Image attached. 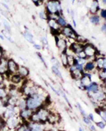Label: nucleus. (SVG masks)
<instances>
[{
    "label": "nucleus",
    "instance_id": "obj_2",
    "mask_svg": "<svg viewBox=\"0 0 106 131\" xmlns=\"http://www.w3.org/2000/svg\"><path fill=\"white\" fill-rule=\"evenodd\" d=\"M60 34L67 38H71L75 41L76 40V38L79 36L78 34L76 32L75 30H74V29L72 28V26L70 24H67L66 26L61 28Z\"/></svg>",
    "mask_w": 106,
    "mask_h": 131
},
{
    "label": "nucleus",
    "instance_id": "obj_32",
    "mask_svg": "<svg viewBox=\"0 0 106 131\" xmlns=\"http://www.w3.org/2000/svg\"><path fill=\"white\" fill-rule=\"evenodd\" d=\"M77 106H78V108L79 109V111L81 112V114L84 116V117H87L86 116V113L85 112V111L82 108V107L81 106V105L79 103H77Z\"/></svg>",
    "mask_w": 106,
    "mask_h": 131
},
{
    "label": "nucleus",
    "instance_id": "obj_43",
    "mask_svg": "<svg viewBox=\"0 0 106 131\" xmlns=\"http://www.w3.org/2000/svg\"><path fill=\"white\" fill-rule=\"evenodd\" d=\"M90 130L91 131H96V129L95 126L93 125H91L90 126Z\"/></svg>",
    "mask_w": 106,
    "mask_h": 131
},
{
    "label": "nucleus",
    "instance_id": "obj_24",
    "mask_svg": "<svg viewBox=\"0 0 106 131\" xmlns=\"http://www.w3.org/2000/svg\"><path fill=\"white\" fill-rule=\"evenodd\" d=\"M51 69H52V73L56 75L57 77H58V78H60V79H63V78H62V74H61V71H60V69H59V68H57V67H56V66H52L51 67Z\"/></svg>",
    "mask_w": 106,
    "mask_h": 131
},
{
    "label": "nucleus",
    "instance_id": "obj_30",
    "mask_svg": "<svg viewBox=\"0 0 106 131\" xmlns=\"http://www.w3.org/2000/svg\"><path fill=\"white\" fill-rule=\"evenodd\" d=\"M60 91V94L62 95V96L65 99V100H66V102L68 103V105H69V106L70 107V108H71V103H70V102H69V99L67 98V97H66V95L64 94V92L62 91Z\"/></svg>",
    "mask_w": 106,
    "mask_h": 131
},
{
    "label": "nucleus",
    "instance_id": "obj_28",
    "mask_svg": "<svg viewBox=\"0 0 106 131\" xmlns=\"http://www.w3.org/2000/svg\"><path fill=\"white\" fill-rule=\"evenodd\" d=\"M39 17L41 19L47 20V19H48V14H47V12L45 11H41V12H39Z\"/></svg>",
    "mask_w": 106,
    "mask_h": 131
},
{
    "label": "nucleus",
    "instance_id": "obj_15",
    "mask_svg": "<svg viewBox=\"0 0 106 131\" xmlns=\"http://www.w3.org/2000/svg\"><path fill=\"white\" fill-rule=\"evenodd\" d=\"M96 67V61H87L85 63L84 66V71L89 73L92 71H93Z\"/></svg>",
    "mask_w": 106,
    "mask_h": 131
},
{
    "label": "nucleus",
    "instance_id": "obj_50",
    "mask_svg": "<svg viewBox=\"0 0 106 131\" xmlns=\"http://www.w3.org/2000/svg\"><path fill=\"white\" fill-rule=\"evenodd\" d=\"M74 1H75V0H72V4H74Z\"/></svg>",
    "mask_w": 106,
    "mask_h": 131
},
{
    "label": "nucleus",
    "instance_id": "obj_1",
    "mask_svg": "<svg viewBox=\"0 0 106 131\" xmlns=\"http://www.w3.org/2000/svg\"><path fill=\"white\" fill-rule=\"evenodd\" d=\"M45 12L49 14H55L57 17L62 15V9L60 0H48L45 5Z\"/></svg>",
    "mask_w": 106,
    "mask_h": 131
},
{
    "label": "nucleus",
    "instance_id": "obj_23",
    "mask_svg": "<svg viewBox=\"0 0 106 131\" xmlns=\"http://www.w3.org/2000/svg\"><path fill=\"white\" fill-rule=\"evenodd\" d=\"M56 21H57V22L58 25H59L61 28L64 27V26H66L67 25V22H66V21L65 20V19L62 16H60V17H58L57 18V19H56Z\"/></svg>",
    "mask_w": 106,
    "mask_h": 131
},
{
    "label": "nucleus",
    "instance_id": "obj_9",
    "mask_svg": "<svg viewBox=\"0 0 106 131\" xmlns=\"http://www.w3.org/2000/svg\"><path fill=\"white\" fill-rule=\"evenodd\" d=\"M90 95L91 98L95 100L96 102H101L106 100V94L103 91H101L100 90L96 93H88Z\"/></svg>",
    "mask_w": 106,
    "mask_h": 131
},
{
    "label": "nucleus",
    "instance_id": "obj_16",
    "mask_svg": "<svg viewBox=\"0 0 106 131\" xmlns=\"http://www.w3.org/2000/svg\"><path fill=\"white\" fill-rule=\"evenodd\" d=\"M22 35L23 37H24V38L30 44H35V41H34V37L33 35V34L28 29L25 30L23 33H22Z\"/></svg>",
    "mask_w": 106,
    "mask_h": 131
},
{
    "label": "nucleus",
    "instance_id": "obj_5",
    "mask_svg": "<svg viewBox=\"0 0 106 131\" xmlns=\"http://www.w3.org/2000/svg\"><path fill=\"white\" fill-rule=\"evenodd\" d=\"M55 43L57 49L60 51V53L66 52V50L68 49V44L67 41L64 38L60 37V35L55 36Z\"/></svg>",
    "mask_w": 106,
    "mask_h": 131
},
{
    "label": "nucleus",
    "instance_id": "obj_19",
    "mask_svg": "<svg viewBox=\"0 0 106 131\" xmlns=\"http://www.w3.org/2000/svg\"><path fill=\"white\" fill-rule=\"evenodd\" d=\"M16 131H31L30 125H29V122L28 121H23L17 128Z\"/></svg>",
    "mask_w": 106,
    "mask_h": 131
},
{
    "label": "nucleus",
    "instance_id": "obj_20",
    "mask_svg": "<svg viewBox=\"0 0 106 131\" xmlns=\"http://www.w3.org/2000/svg\"><path fill=\"white\" fill-rule=\"evenodd\" d=\"M68 55L66 52H62L60 53V58H61V62L62 65L64 68H68V59H67Z\"/></svg>",
    "mask_w": 106,
    "mask_h": 131
},
{
    "label": "nucleus",
    "instance_id": "obj_31",
    "mask_svg": "<svg viewBox=\"0 0 106 131\" xmlns=\"http://www.w3.org/2000/svg\"><path fill=\"white\" fill-rule=\"evenodd\" d=\"M41 42L45 47H48V40L46 37H42L41 38Z\"/></svg>",
    "mask_w": 106,
    "mask_h": 131
},
{
    "label": "nucleus",
    "instance_id": "obj_51",
    "mask_svg": "<svg viewBox=\"0 0 106 131\" xmlns=\"http://www.w3.org/2000/svg\"><path fill=\"white\" fill-rule=\"evenodd\" d=\"M1 81H0V86H1Z\"/></svg>",
    "mask_w": 106,
    "mask_h": 131
},
{
    "label": "nucleus",
    "instance_id": "obj_33",
    "mask_svg": "<svg viewBox=\"0 0 106 131\" xmlns=\"http://www.w3.org/2000/svg\"><path fill=\"white\" fill-rule=\"evenodd\" d=\"M76 57H79V58H85L86 59L87 58V56H86V54H85V52L84 51L79 52V54H76Z\"/></svg>",
    "mask_w": 106,
    "mask_h": 131
},
{
    "label": "nucleus",
    "instance_id": "obj_25",
    "mask_svg": "<svg viewBox=\"0 0 106 131\" xmlns=\"http://www.w3.org/2000/svg\"><path fill=\"white\" fill-rule=\"evenodd\" d=\"M51 62H52V66H56V67H57V68H59V69L61 67V63H60V61H59L55 57L52 56V57L51 58Z\"/></svg>",
    "mask_w": 106,
    "mask_h": 131
},
{
    "label": "nucleus",
    "instance_id": "obj_54",
    "mask_svg": "<svg viewBox=\"0 0 106 131\" xmlns=\"http://www.w3.org/2000/svg\"></svg>",
    "mask_w": 106,
    "mask_h": 131
},
{
    "label": "nucleus",
    "instance_id": "obj_13",
    "mask_svg": "<svg viewBox=\"0 0 106 131\" xmlns=\"http://www.w3.org/2000/svg\"><path fill=\"white\" fill-rule=\"evenodd\" d=\"M29 122V125L31 131H45V123H32Z\"/></svg>",
    "mask_w": 106,
    "mask_h": 131
},
{
    "label": "nucleus",
    "instance_id": "obj_48",
    "mask_svg": "<svg viewBox=\"0 0 106 131\" xmlns=\"http://www.w3.org/2000/svg\"><path fill=\"white\" fill-rule=\"evenodd\" d=\"M4 2L5 3H8V2H9L10 1V0H4Z\"/></svg>",
    "mask_w": 106,
    "mask_h": 131
},
{
    "label": "nucleus",
    "instance_id": "obj_22",
    "mask_svg": "<svg viewBox=\"0 0 106 131\" xmlns=\"http://www.w3.org/2000/svg\"><path fill=\"white\" fill-rule=\"evenodd\" d=\"M9 95V90L6 87H0V99H4Z\"/></svg>",
    "mask_w": 106,
    "mask_h": 131
},
{
    "label": "nucleus",
    "instance_id": "obj_6",
    "mask_svg": "<svg viewBox=\"0 0 106 131\" xmlns=\"http://www.w3.org/2000/svg\"><path fill=\"white\" fill-rule=\"evenodd\" d=\"M7 64H8V73H9V74H14L18 73L19 65L17 63V62L14 59L11 58H8Z\"/></svg>",
    "mask_w": 106,
    "mask_h": 131
},
{
    "label": "nucleus",
    "instance_id": "obj_14",
    "mask_svg": "<svg viewBox=\"0 0 106 131\" xmlns=\"http://www.w3.org/2000/svg\"><path fill=\"white\" fill-rule=\"evenodd\" d=\"M18 74L21 75L23 78H27L30 75V70L28 68L23 65H19Z\"/></svg>",
    "mask_w": 106,
    "mask_h": 131
},
{
    "label": "nucleus",
    "instance_id": "obj_44",
    "mask_svg": "<svg viewBox=\"0 0 106 131\" xmlns=\"http://www.w3.org/2000/svg\"><path fill=\"white\" fill-rule=\"evenodd\" d=\"M72 21H73V24H74V26L76 27V21H75V19L74 18V17H73V18H72Z\"/></svg>",
    "mask_w": 106,
    "mask_h": 131
},
{
    "label": "nucleus",
    "instance_id": "obj_17",
    "mask_svg": "<svg viewBox=\"0 0 106 131\" xmlns=\"http://www.w3.org/2000/svg\"><path fill=\"white\" fill-rule=\"evenodd\" d=\"M84 72V71H81L79 70L75 69L74 71L71 72L70 74H71V76L72 77L73 79H74L75 81H79V80H80L83 77Z\"/></svg>",
    "mask_w": 106,
    "mask_h": 131
},
{
    "label": "nucleus",
    "instance_id": "obj_7",
    "mask_svg": "<svg viewBox=\"0 0 106 131\" xmlns=\"http://www.w3.org/2000/svg\"><path fill=\"white\" fill-rule=\"evenodd\" d=\"M84 51L85 52V54H86L87 58H90V57H94L95 56H96V53H97L96 49L92 44H91L89 43H86L84 45Z\"/></svg>",
    "mask_w": 106,
    "mask_h": 131
},
{
    "label": "nucleus",
    "instance_id": "obj_40",
    "mask_svg": "<svg viewBox=\"0 0 106 131\" xmlns=\"http://www.w3.org/2000/svg\"><path fill=\"white\" fill-rule=\"evenodd\" d=\"M1 5L4 7V9H5L6 10H7V11H8V10H9V6H8V4H7L6 3H5V2H1Z\"/></svg>",
    "mask_w": 106,
    "mask_h": 131
},
{
    "label": "nucleus",
    "instance_id": "obj_3",
    "mask_svg": "<svg viewBox=\"0 0 106 131\" xmlns=\"http://www.w3.org/2000/svg\"><path fill=\"white\" fill-rule=\"evenodd\" d=\"M21 120L22 119H21L19 115H14L6 119V123L10 131H16L17 128L22 123Z\"/></svg>",
    "mask_w": 106,
    "mask_h": 131
},
{
    "label": "nucleus",
    "instance_id": "obj_52",
    "mask_svg": "<svg viewBox=\"0 0 106 131\" xmlns=\"http://www.w3.org/2000/svg\"></svg>",
    "mask_w": 106,
    "mask_h": 131
},
{
    "label": "nucleus",
    "instance_id": "obj_8",
    "mask_svg": "<svg viewBox=\"0 0 106 131\" xmlns=\"http://www.w3.org/2000/svg\"><path fill=\"white\" fill-rule=\"evenodd\" d=\"M24 79L25 78H23L18 73L14 74H9V73H8L7 80H9V82L11 83L14 84V85L18 86L20 83L23 84V82Z\"/></svg>",
    "mask_w": 106,
    "mask_h": 131
},
{
    "label": "nucleus",
    "instance_id": "obj_49",
    "mask_svg": "<svg viewBox=\"0 0 106 131\" xmlns=\"http://www.w3.org/2000/svg\"><path fill=\"white\" fill-rule=\"evenodd\" d=\"M103 2L104 4H106V0H103Z\"/></svg>",
    "mask_w": 106,
    "mask_h": 131
},
{
    "label": "nucleus",
    "instance_id": "obj_35",
    "mask_svg": "<svg viewBox=\"0 0 106 131\" xmlns=\"http://www.w3.org/2000/svg\"><path fill=\"white\" fill-rule=\"evenodd\" d=\"M36 6H40L44 2V0H31Z\"/></svg>",
    "mask_w": 106,
    "mask_h": 131
},
{
    "label": "nucleus",
    "instance_id": "obj_29",
    "mask_svg": "<svg viewBox=\"0 0 106 131\" xmlns=\"http://www.w3.org/2000/svg\"><path fill=\"white\" fill-rule=\"evenodd\" d=\"M36 54H37V56L38 57V58L40 60V61H41L42 63H43V65H44V66L47 68V63H46V61H45V58H43V56L41 55V54H40V53H39V52H37V53H36Z\"/></svg>",
    "mask_w": 106,
    "mask_h": 131
},
{
    "label": "nucleus",
    "instance_id": "obj_46",
    "mask_svg": "<svg viewBox=\"0 0 106 131\" xmlns=\"http://www.w3.org/2000/svg\"><path fill=\"white\" fill-rule=\"evenodd\" d=\"M0 38H1L2 41L5 40V38H4V35H1V34H0Z\"/></svg>",
    "mask_w": 106,
    "mask_h": 131
},
{
    "label": "nucleus",
    "instance_id": "obj_36",
    "mask_svg": "<svg viewBox=\"0 0 106 131\" xmlns=\"http://www.w3.org/2000/svg\"><path fill=\"white\" fill-rule=\"evenodd\" d=\"M83 120H84V122L86 124H87V125H90L91 123V120L88 117H84V119Z\"/></svg>",
    "mask_w": 106,
    "mask_h": 131
},
{
    "label": "nucleus",
    "instance_id": "obj_4",
    "mask_svg": "<svg viewBox=\"0 0 106 131\" xmlns=\"http://www.w3.org/2000/svg\"><path fill=\"white\" fill-rule=\"evenodd\" d=\"M35 112L36 113V115L38 116L39 123H44L45 124V123H47L48 115H49V113H50V111L47 110V108L42 106L41 108L36 110Z\"/></svg>",
    "mask_w": 106,
    "mask_h": 131
},
{
    "label": "nucleus",
    "instance_id": "obj_18",
    "mask_svg": "<svg viewBox=\"0 0 106 131\" xmlns=\"http://www.w3.org/2000/svg\"><path fill=\"white\" fill-rule=\"evenodd\" d=\"M47 24L48 26H50V29H56V30H60L61 27L58 25L57 21L55 19H48L47 20Z\"/></svg>",
    "mask_w": 106,
    "mask_h": 131
},
{
    "label": "nucleus",
    "instance_id": "obj_45",
    "mask_svg": "<svg viewBox=\"0 0 106 131\" xmlns=\"http://www.w3.org/2000/svg\"><path fill=\"white\" fill-rule=\"evenodd\" d=\"M2 106H4V103L2 99H0V108H1Z\"/></svg>",
    "mask_w": 106,
    "mask_h": 131
},
{
    "label": "nucleus",
    "instance_id": "obj_37",
    "mask_svg": "<svg viewBox=\"0 0 106 131\" xmlns=\"http://www.w3.org/2000/svg\"><path fill=\"white\" fill-rule=\"evenodd\" d=\"M33 47L34 49H35L36 50H41L42 48V46L40 44H33Z\"/></svg>",
    "mask_w": 106,
    "mask_h": 131
},
{
    "label": "nucleus",
    "instance_id": "obj_10",
    "mask_svg": "<svg viewBox=\"0 0 106 131\" xmlns=\"http://www.w3.org/2000/svg\"><path fill=\"white\" fill-rule=\"evenodd\" d=\"M8 58L3 57L0 61V75L1 77H4L8 74V64H7Z\"/></svg>",
    "mask_w": 106,
    "mask_h": 131
},
{
    "label": "nucleus",
    "instance_id": "obj_53",
    "mask_svg": "<svg viewBox=\"0 0 106 131\" xmlns=\"http://www.w3.org/2000/svg\"><path fill=\"white\" fill-rule=\"evenodd\" d=\"M0 17H1V15H0Z\"/></svg>",
    "mask_w": 106,
    "mask_h": 131
},
{
    "label": "nucleus",
    "instance_id": "obj_47",
    "mask_svg": "<svg viewBox=\"0 0 106 131\" xmlns=\"http://www.w3.org/2000/svg\"><path fill=\"white\" fill-rule=\"evenodd\" d=\"M79 131H84V130H83V128H82L81 127H79Z\"/></svg>",
    "mask_w": 106,
    "mask_h": 131
},
{
    "label": "nucleus",
    "instance_id": "obj_39",
    "mask_svg": "<svg viewBox=\"0 0 106 131\" xmlns=\"http://www.w3.org/2000/svg\"><path fill=\"white\" fill-rule=\"evenodd\" d=\"M4 50L0 46V61L2 59V58L4 57Z\"/></svg>",
    "mask_w": 106,
    "mask_h": 131
},
{
    "label": "nucleus",
    "instance_id": "obj_11",
    "mask_svg": "<svg viewBox=\"0 0 106 131\" xmlns=\"http://www.w3.org/2000/svg\"><path fill=\"white\" fill-rule=\"evenodd\" d=\"M33 111L28 109V108H25L23 110H21L19 112V117L21 118V119L23 120V121H29L30 117L32 116Z\"/></svg>",
    "mask_w": 106,
    "mask_h": 131
},
{
    "label": "nucleus",
    "instance_id": "obj_42",
    "mask_svg": "<svg viewBox=\"0 0 106 131\" xmlns=\"http://www.w3.org/2000/svg\"><path fill=\"white\" fill-rule=\"evenodd\" d=\"M90 120H91V121H93L94 120V118H93V115L92 114V113H90L89 115H88V117Z\"/></svg>",
    "mask_w": 106,
    "mask_h": 131
},
{
    "label": "nucleus",
    "instance_id": "obj_21",
    "mask_svg": "<svg viewBox=\"0 0 106 131\" xmlns=\"http://www.w3.org/2000/svg\"><path fill=\"white\" fill-rule=\"evenodd\" d=\"M2 24H3V26H4V31L6 33H8L9 34H11V25H10L9 22L6 19H4L3 21H2Z\"/></svg>",
    "mask_w": 106,
    "mask_h": 131
},
{
    "label": "nucleus",
    "instance_id": "obj_38",
    "mask_svg": "<svg viewBox=\"0 0 106 131\" xmlns=\"http://www.w3.org/2000/svg\"><path fill=\"white\" fill-rule=\"evenodd\" d=\"M50 88H51V89H52V90L55 93V94H57V95H60V91H57V89H55V88L52 86H51V85H50Z\"/></svg>",
    "mask_w": 106,
    "mask_h": 131
},
{
    "label": "nucleus",
    "instance_id": "obj_41",
    "mask_svg": "<svg viewBox=\"0 0 106 131\" xmlns=\"http://www.w3.org/2000/svg\"><path fill=\"white\" fill-rule=\"evenodd\" d=\"M101 15L102 17H103V18L106 19V9H103V10L101 11Z\"/></svg>",
    "mask_w": 106,
    "mask_h": 131
},
{
    "label": "nucleus",
    "instance_id": "obj_26",
    "mask_svg": "<svg viewBox=\"0 0 106 131\" xmlns=\"http://www.w3.org/2000/svg\"><path fill=\"white\" fill-rule=\"evenodd\" d=\"M90 21L93 24H98L100 22V18L98 15H93L90 18Z\"/></svg>",
    "mask_w": 106,
    "mask_h": 131
},
{
    "label": "nucleus",
    "instance_id": "obj_12",
    "mask_svg": "<svg viewBox=\"0 0 106 131\" xmlns=\"http://www.w3.org/2000/svg\"><path fill=\"white\" fill-rule=\"evenodd\" d=\"M84 90L87 91L88 93H96L100 90L99 85L96 82H91L88 86H86Z\"/></svg>",
    "mask_w": 106,
    "mask_h": 131
},
{
    "label": "nucleus",
    "instance_id": "obj_34",
    "mask_svg": "<svg viewBox=\"0 0 106 131\" xmlns=\"http://www.w3.org/2000/svg\"><path fill=\"white\" fill-rule=\"evenodd\" d=\"M96 123L97 126H98V127H99V128H101V129H104V128H105V127H106V124H105L103 122H102V121L97 122V123Z\"/></svg>",
    "mask_w": 106,
    "mask_h": 131
},
{
    "label": "nucleus",
    "instance_id": "obj_27",
    "mask_svg": "<svg viewBox=\"0 0 106 131\" xmlns=\"http://www.w3.org/2000/svg\"><path fill=\"white\" fill-rule=\"evenodd\" d=\"M97 112L100 115V116L106 122V110H97Z\"/></svg>",
    "mask_w": 106,
    "mask_h": 131
}]
</instances>
